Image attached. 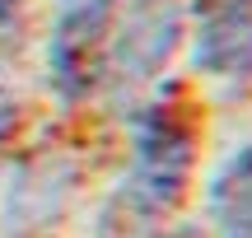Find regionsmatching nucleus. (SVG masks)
<instances>
[{"instance_id":"obj_6","label":"nucleus","mask_w":252,"mask_h":238,"mask_svg":"<svg viewBox=\"0 0 252 238\" xmlns=\"http://www.w3.org/2000/svg\"><path fill=\"white\" fill-rule=\"evenodd\" d=\"M210 215L220 238H252V145L234 149L210 182Z\"/></svg>"},{"instance_id":"obj_5","label":"nucleus","mask_w":252,"mask_h":238,"mask_svg":"<svg viewBox=\"0 0 252 238\" xmlns=\"http://www.w3.org/2000/svg\"><path fill=\"white\" fill-rule=\"evenodd\" d=\"M196 65L210 75H248L252 70V5H229L201 28Z\"/></svg>"},{"instance_id":"obj_1","label":"nucleus","mask_w":252,"mask_h":238,"mask_svg":"<svg viewBox=\"0 0 252 238\" xmlns=\"http://www.w3.org/2000/svg\"><path fill=\"white\" fill-rule=\"evenodd\" d=\"M191 173V131L173 112H145L135 121V159L112 206L103 210L98 238H145L150 224L182 196Z\"/></svg>"},{"instance_id":"obj_7","label":"nucleus","mask_w":252,"mask_h":238,"mask_svg":"<svg viewBox=\"0 0 252 238\" xmlns=\"http://www.w3.org/2000/svg\"><path fill=\"white\" fill-rule=\"evenodd\" d=\"M14 126H19V103L9 98V89L0 84V136H9Z\"/></svg>"},{"instance_id":"obj_4","label":"nucleus","mask_w":252,"mask_h":238,"mask_svg":"<svg viewBox=\"0 0 252 238\" xmlns=\"http://www.w3.org/2000/svg\"><path fill=\"white\" fill-rule=\"evenodd\" d=\"M70 187H75V168L61 164V159H42V164H24L9 187V210L0 234L5 238H33L37 229L61 215V206L70 201Z\"/></svg>"},{"instance_id":"obj_2","label":"nucleus","mask_w":252,"mask_h":238,"mask_svg":"<svg viewBox=\"0 0 252 238\" xmlns=\"http://www.w3.org/2000/svg\"><path fill=\"white\" fill-rule=\"evenodd\" d=\"M182 37V5L178 0H135L126 9L117 42L108 47V70L117 84H140L173 56Z\"/></svg>"},{"instance_id":"obj_8","label":"nucleus","mask_w":252,"mask_h":238,"mask_svg":"<svg viewBox=\"0 0 252 238\" xmlns=\"http://www.w3.org/2000/svg\"><path fill=\"white\" fill-rule=\"evenodd\" d=\"M24 9V0H0V28L5 24H14V14Z\"/></svg>"},{"instance_id":"obj_3","label":"nucleus","mask_w":252,"mask_h":238,"mask_svg":"<svg viewBox=\"0 0 252 238\" xmlns=\"http://www.w3.org/2000/svg\"><path fill=\"white\" fill-rule=\"evenodd\" d=\"M117 0H56L52 28V80L65 98H80L94 84V52L108 37Z\"/></svg>"},{"instance_id":"obj_9","label":"nucleus","mask_w":252,"mask_h":238,"mask_svg":"<svg viewBox=\"0 0 252 238\" xmlns=\"http://www.w3.org/2000/svg\"><path fill=\"white\" fill-rule=\"evenodd\" d=\"M168 238H196V229H178V234H168Z\"/></svg>"}]
</instances>
